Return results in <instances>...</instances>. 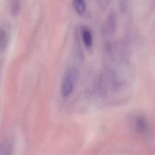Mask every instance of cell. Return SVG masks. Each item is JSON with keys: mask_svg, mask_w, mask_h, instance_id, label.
Here are the masks:
<instances>
[{"mask_svg": "<svg viewBox=\"0 0 155 155\" xmlns=\"http://www.w3.org/2000/svg\"><path fill=\"white\" fill-rule=\"evenodd\" d=\"M135 127L136 129L142 133V134H146L147 131L149 130V125L147 121L145 120V118H143V116H138L136 118L135 121Z\"/></svg>", "mask_w": 155, "mask_h": 155, "instance_id": "5b68a950", "label": "cell"}, {"mask_svg": "<svg viewBox=\"0 0 155 155\" xmlns=\"http://www.w3.org/2000/svg\"><path fill=\"white\" fill-rule=\"evenodd\" d=\"M14 143L10 138H5L0 143V155H13Z\"/></svg>", "mask_w": 155, "mask_h": 155, "instance_id": "7a4b0ae2", "label": "cell"}, {"mask_svg": "<svg viewBox=\"0 0 155 155\" xmlns=\"http://www.w3.org/2000/svg\"><path fill=\"white\" fill-rule=\"evenodd\" d=\"M115 25H116V18H115L114 15H110V16L107 18L104 27V33L107 35L113 34V32L115 29Z\"/></svg>", "mask_w": 155, "mask_h": 155, "instance_id": "277c9868", "label": "cell"}, {"mask_svg": "<svg viewBox=\"0 0 155 155\" xmlns=\"http://www.w3.org/2000/svg\"><path fill=\"white\" fill-rule=\"evenodd\" d=\"M74 8L79 15H84L86 11V4L84 0H74Z\"/></svg>", "mask_w": 155, "mask_h": 155, "instance_id": "52a82bcc", "label": "cell"}, {"mask_svg": "<svg viewBox=\"0 0 155 155\" xmlns=\"http://www.w3.org/2000/svg\"><path fill=\"white\" fill-rule=\"evenodd\" d=\"M81 35H82V39H83L84 45L87 48H90L93 45V35H92L91 30L88 29L87 27H83L81 31Z\"/></svg>", "mask_w": 155, "mask_h": 155, "instance_id": "3957f363", "label": "cell"}, {"mask_svg": "<svg viewBox=\"0 0 155 155\" xmlns=\"http://www.w3.org/2000/svg\"><path fill=\"white\" fill-rule=\"evenodd\" d=\"M10 11L12 15H17L21 11V0H11Z\"/></svg>", "mask_w": 155, "mask_h": 155, "instance_id": "ba28073f", "label": "cell"}, {"mask_svg": "<svg viewBox=\"0 0 155 155\" xmlns=\"http://www.w3.org/2000/svg\"><path fill=\"white\" fill-rule=\"evenodd\" d=\"M8 42H9V38H8L7 32L5 29L0 28V54H3L7 48Z\"/></svg>", "mask_w": 155, "mask_h": 155, "instance_id": "8992f818", "label": "cell"}, {"mask_svg": "<svg viewBox=\"0 0 155 155\" xmlns=\"http://www.w3.org/2000/svg\"><path fill=\"white\" fill-rule=\"evenodd\" d=\"M79 80V71L75 66L68 67L63 76L60 93L63 98L69 97L74 91Z\"/></svg>", "mask_w": 155, "mask_h": 155, "instance_id": "6da1fadb", "label": "cell"}]
</instances>
